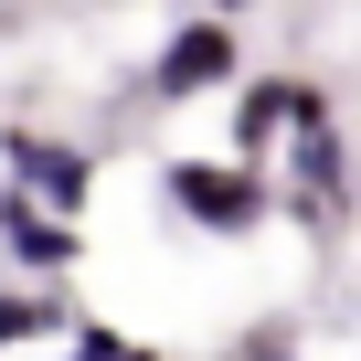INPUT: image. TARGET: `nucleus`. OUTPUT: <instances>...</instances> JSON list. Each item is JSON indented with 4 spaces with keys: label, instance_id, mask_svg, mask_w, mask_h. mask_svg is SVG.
<instances>
[{
    "label": "nucleus",
    "instance_id": "f257e3e1",
    "mask_svg": "<svg viewBox=\"0 0 361 361\" xmlns=\"http://www.w3.org/2000/svg\"><path fill=\"white\" fill-rule=\"evenodd\" d=\"M319 128H340L319 75H245L224 96V159H245V170H266L287 138H319Z\"/></svg>",
    "mask_w": 361,
    "mask_h": 361
},
{
    "label": "nucleus",
    "instance_id": "9b49d317",
    "mask_svg": "<svg viewBox=\"0 0 361 361\" xmlns=\"http://www.w3.org/2000/svg\"><path fill=\"white\" fill-rule=\"evenodd\" d=\"M128 361H159V350H149V340H128Z\"/></svg>",
    "mask_w": 361,
    "mask_h": 361
},
{
    "label": "nucleus",
    "instance_id": "0eeeda50",
    "mask_svg": "<svg viewBox=\"0 0 361 361\" xmlns=\"http://www.w3.org/2000/svg\"><path fill=\"white\" fill-rule=\"evenodd\" d=\"M32 340H64V298H43V287H0V350H32Z\"/></svg>",
    "mask_w": 361,
    "mask_h": 361
},
{
    "label": "nucleus",
    "instance_id": "1a4fd4ad",
    "mask_svg": "<svg viewBox=\"0 0 361 361\" xmlns=\"http://www.w3.org/2000/svg\"><path fill=\"white\" fill-rule=\"evenodd\" d=\"M224 361H298V329H287V319H255V329H245Z\"/></svg>",
    "mask_w": 361,
    "mask_h": 361
},
{
    "label": "nucleus",
    "instance_id": "39448f33",
    "mask_svg": "<svg viewBox=\"0 0 361 361\" xmlns=\"http://www.w3.org/2000/svg\"><path fill=\"white\" fill-rule=\"evenodd\" d=\"M276 159H287V180H276V213H287V224L329 234V224H350V213H361V170H350L340 128H319V138H287Z\"/></svg>",
    "mask_w": 361,
    "mask_h": 361
},
{
    "label": "nucleus",
    "instance_id": "423d86ee",
    "mask_svg": "<svg viewBox=\"0 0 361 361\" xmlns=\"http://www.w3.org/2000/svg\"><path fill=\"white\" fill-rule=\"evenodd\" d=\"M0 255H11L22 276H75L85 266V224H54L43 202H22L11 180H0Z\"/></svg>",
    "mask_w": 361,
    "mask_h": 361
},
{
    "label": "nucleus",
    "instance_id": "6e6552de",
    "mask_svg": "<svg viewBox=\"0 0 361 361\" xmlns=\"http://www.w3.org/2000/svg\"><path fill=\"white\" fill-rule=\"evenodd\" d=\"M64 361H128V329H106V319H64Z\"/></svg>",
    "mask_w": 361,
    "mask_h": 361
},
{
    "label": "nucleus",
    "instance_id": "f03ea898",
    "mask_svg": "<svg viewBox=\"0 0 361 361\" xmlns=\"http://www.w3.org/2000/svg\"><path fill=\"white\" fill-rule=\"evenodd\" d=\"M159 192H170V213L192 224V234H224V245L276 224V180H266V170H245V159H213V149L170 159V170H159Z\"/></svg>",
    "mask_w": 361,
    "mask_h": 361
},
{
    "label": "nucleus",
    "instance_id": "9d476101",
    "mask_svg": "<svg viewBox=\"0 0 361 361\" xmlns=\"http://www.w3.org/2000/svg\"><path fill=\"white\" fill-rule=\"evenodd\" d=\"M202 11H213V22H245V11H255V0H202Z\"/></svg>",
    "mask_w": 361,
    "mask_h": 361
},
{
    "label": "nucleus",
    "instance_id": "7ed1b4c3",
    "mask_svg": "<svg viewBox=\"0 0 361 361\" xmlns=\"http://www.w3.org/2000/svg\"><path fill=\"white\" fill-rule=\"evenodd\" d=\"M245 75H255V64H245V32L213 22V11H192V22H170L159 54H149V106H213V96H234Z\"/></svg>",
    "mask_w": 361,
    "mask_h": 361
},
{
    "label": "nucleus",
    "instance_id": "20e7f679",
    "mask_svg": "<svg viewBox=\"0 0 361 361\" xmlns=\"http://www.w3.org/2000/svg\"><path fill=\"white\" fill-rule=\"evenodd\" d=\"M0 170H11V192L43 202L54 224H85V202H96V149H75L54 128H0Z\"/></svg>",
    "mask_w": 361,
    "mask_h": 361
}]
</instances>
